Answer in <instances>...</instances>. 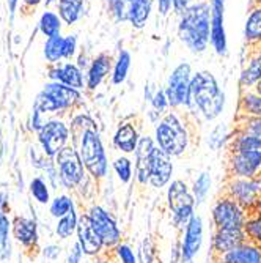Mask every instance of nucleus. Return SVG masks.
Segmentation results:
<instances>
[{"mask_svg": "<svg viewBox=\"0 0 261 263\" xmlns=\"http://www.w3.org/2000/svg\"><path fill=\"white\" fill-rule=\"evenodd\" d=\"M71 137L85 169L94 180H104L109 174V159L96 122L88 114H79L71 120Z\"/></svg>", "mask_w": 261, "mask_h": 263, "instance_id": "f257e3e1", "label": "nucleus"}, {"mask_svg": "<svg viewBox=\"0 0 261 263\" xmlns=\"http://www.w3.org/2000/svg\"><path fill=\"white\" fill-rule=\"evenodd\" d=\"M176 35L186 49L200 55L211 47V4L198 0L178 16Z\"/></svg>", "mask_w": 261, "mask_h": 263, "instance_id": "f03ea898", "label": "nucleus"}, {"mask_svg": "<svg viewBox=\"0 0 261 263\" xmlns=\"http://www.w3.org/2000/svg\"><path fill=\"white\" fill-rule=\"evenodd\" d=\"M191 114H198L205 122H214L225 110L227 95L217 78L208 69L194 71L191 81Z\"/></svg>", "mask_w": 261, "mask_h": 263, "instance_id": "7ed1b4c3", "label": "nucleus"}, {"mask_svg": "<svg viewBox=\"0 0 261 263\" xmlns=\"http://www.w3.org/2000/svg\"><path fill=\"white\" fill-rule=\"evenodd\" d=\"M154 142L172 158H178L186 153L191 143V131H189V125H186L184 117L176 109L169 110L157 122L154 126Z\"/></svg>", "mask_w": 261, "mask_h": 263, "instance_id": "20e7f679", "label": "nucleus"}, {"mask_svg": "<svg viewBox=\"0 0 261 263\" xmlns=\"http://www.w3.org/2000/svg\"><path fill=\"white\" fill-rule=\"evenodd\" d=\"M84 101L81 90L71 88L60 82H47L33 103V109L41 114H55L76 109Z\"/></svg>", "mask_w": 261, "mask_h": 263, "instance_id": "39448f33", "label": "nucleus"}, {"mask_svg": "<svg viewBox=\"0 0 261 263\" xmlns=\"http://www.w3.org/2000/svg\"><path fill=\"white\" fill-rule=\"evenodd\" d=\"M194 76L192 65L181 60L175 65L167 78L165 93H167L172 109H184L189 114L192 112V98H191V81Z\"/></svg>", "mask_w": 261, "mask_h": 263, "instance_id": "423d86ee", "label": "nucleus"}, {"mask_svg": "<svg viewBox=\"0 0 261 263\" xmlns=\"http://www.w3.org/2000/svg\"><path fill=\"white\" fill-rule=\"evenodd\" d=\"M167 206L172 213V222L178 230H184L195 214V197L192 189L183 180H173L167 187Z\"/></svg>", "mask_w": 261, "mask_h": 263, "instance_id": "0eeeda50", "label": "nucleus"}, {"mask_svg": "<svg viewBox=\"0 0 261 263\" xmlns=\"http://www.w3.org/2000/svg\"><path fill=\"white\" fill-rule=\"evenodd\" d=\"M60 184L66 189H76L84 183L85 165L81 159V155L74 145H66L55 158H54Z\"/></svg>", "mask_w": 261, "mask_h": 263, "instance_id": "6e6552de", "label": "nucleus"}, {"mask_svg": "<svg viewBox=\"0 0 261 263\" xmlns=\"http://www.w3.org/2000/svg\"><path fill=\"white\" fill-rule=\"evenodd\" d=\"M249 213L234 199L222 194L211 208V219L216 229H244Z\"/></svg>", "mask_w": 261, "mask_h": 263, "instance_id": "1a4fd4ad", "label": "nucleus"}, {"mask_svg": "<svg viewBox=\"0 0 261 263\" xmlns=\"http://www.w3.org/2000/svg\"><path fill=\"white\" fill-rule=\"evenodd\" d=\"M71 128L60 118L47 120L44 126L38 131V142L44 152V155L54 159L69 142Z\"/></svg>", "mask_w": 261, "mask_h": 263, "instance_id": "9d476101", "label": "nucleus"}, {"mask_svg": "<svg viewBox=\"0 0 261 263\" xmlns=\"http://www.w3.org/2000/svg\"><path fill=\"white\" fill-rule=\"evenodd\" d=\"M222 194L234 199L247 213H253L261 194V175L256 178H228Z\"/></svg>", "mask_w": 261, "mask_h": 263, "instance_id": "9b49d317", "label": "nucleus"}, {"mask_svg": "<svg viewBox=\"0 0 261 263\" xmlns=\"http://www.w3.org/2000/svg\"><path fill=\"white\" fill-rule=\"evenodd\" d=\"M87 214L93 222V227L96 229L98 235L101 236L106 249H115L122 243L123 233L120 227H118L115 218L107 210H104L101 205H91Z\"/></svg>", "mask_w": 261, "mask_h": 263, "instance_id": "f8f14e48", "label": "nucleus"}, {"mask_svg": "<svg viewBox=\"0 0 261 263\" xmlns=\"http://www.w3.org/2000/svg\"><path fill=\"white\" fill-rule=\"evenodd\" d=\"M228 178H256L261 175V152H236L227 158Z\"/></svg>", "mask_w": 261, "mask_h": 263, "instance_id": "ddd939ff", "label": "nucleus"}, {"mask_svg": "<svg viewBox=\"0 0 261 263\" xmlns=\"http://www.w3.org/2000/svg\"><path fill=\"white\" fill-rule=\"evenodd\" d=\"M211 4V49L219 57L228 55V35L225 27V0H209Z\"/></svg>", "mask_w": 261, "mask_h": 263, "instance_id": "4468645a", "label": "nucleus"}, {"mask_svg": "<svg viewBox=\"0 0 261 263\" xmlns=\"http://www.w3.org/2000/svg\"><path fill=\"white\" fill-rule=\"evenodd\" d=\"M156 148L154 137L151 136H144L142 134L137 150L134 153V175L135 181L140 186L150 184V175H151V159H153V152Z\"/></svg>", "mask_w": 261, "mask_h": 263, "instance_id": "2eb2a0df", "label": "nucleus"}, {"mask_svg": "<svg viewBox=\"0 0 261 263\" xmlns=\"http://www.w3.org/2000/svg\"><path fill=\"white\" fill-rule=\"evenodd\" d=\"M77 243L82 248L84 255L88 257H98L104 249V243L101 240V236L98 235L96 229L93 227L91 219L88 218V214L84 213L79 216V222H77Z\"/></svg>", "mask_w": 261, "mask_h": 263, "instance_id": "dca6fc26", "label": "nucleus"}, {"mask_svg": "<svg viewBox=\"0 0 261 263\" xmlns=\"http://www.w3.org/2000/svg\"><path fill=\"white\" fill-rule=\"evenodd\" d=\"M203 238H205V227H203V219L200 214H194L191 218V221L187 222V226L184 227L183 230V238L179 240V245H181V251L183 254L194 260L202 246H203Z\"/></svg>", "mask_w": 261, "mask_h": 263, "instance_id": "f3484780", "label": "nucleus"}, {"mask_svg": "<svg viewBox=\"0 0 261 263\" xmlns=\"http://www.w3.org/2000/svg\"><path fill=\"white\" fill-rule=\"evenodd\" d=\"M173 158L160 150L157 145L153 152L151 159V175H150V186L154 189H162L172 183L173 177Z\"/></svg>", "mask_w": 261, "mask_h": 263, "instance_id": "a211bd4d", "label": "nucleus"}, {"mask_svg": "<svg viewBox=\"0 0 261 263\" xmlns=\"http://www.w3.org/2000/svg\"><path fill=\"white\" fill-rule=\"evenodd\" d=\"M247 241L244 229H216L211 241L212 258L220 257Z\"/></svg>", "mask_w": 261, "mask_h": 263, "instance_id": "6ab92c4d", "label": "nucleus"}, {"mask_svg": "<svg viewBox=\"0 0 261 263\" xmlns=\"http://www.w3.org/2000/svg\"><path fill=\"white\" fill-rule=\"evenodd\" d=\"M47 76H49L52 82H60L63 85H68L71 88H76L81 91L87 88L85 71H82L74 62H63L58 65H52Z\"/></svg>", "mask_w": 261, "mask_h": 263, "instance_id": "aec40b11", "label": "nucleus"}, {"mask_svg": "<svg viewBox=\"0 0 261 263\" xmlns=\"http://www.w3.org/2000/svg\"><path fill=\"white\" fill-rule=\"evenodd\" d=\"M113 57L109 52H101L96 57H93L90 62L88 69L85 71V85L87 90L94 91L107 78L112 74V68H113Z\"/></svg>", "mask_w": 261, "mask_h": 263, "instance_id": "412c9836", "label": "nucleus"}, {"mask_svg": "<svg viewBox=\"0 0 261 263\" xmlns=\"http://www.w3.org/2000/svg\"><path fill=\"white\" fill-rule=\"evenodd\" d=\"M140 137H142V134H140L137 123L132 120H125L118 125V128L112 137V143H113L115 150H118L122 155L131 156L137 150Z\"/></svg>", "mask_w": 261, "mask_h": 263, "instance_id": "4be33fe9", "label": "nucleus"}, {"mask_svg": "<svg viewBox=\"0 0 261 263\" xmlns=\"http://www.w3.org/2000/svg\"><path fill=\"white\" fill-rule=\"evenodd\" d=\"M244 63L239 74L241 90H252L261 79V46L244 47Z\"/></svg>", "mask_w": 261, "mask_h": 263, "instance_id": "5701e85b", "label": "nucleus"}, {"mask_svg": "<svg viewBox=\"0 0 261 263\" xmlns=\"http://www.w3.org/2000/svg\"><path fill=\"white\" fill-rule=\"evenodd\" d=\"M214 263H261V246L247 240L233 251L216 257Z\"/></svg>", "mask_w": 261, "mask_h": 263, "instance_id": "b1692460", "label": "nucleus"}, {"mask_svg": "<svg viewBox=\"0 0 261 263\" xmlns=\"http://www.w3.org/2000/svg\"><path fill=\"white\" fill-rule=\"evenodd\" d=\"M156 0H128V24L135 29L142 30L153 14Z\"/></svg>", "mask_w": 261, "mask_h": 263, "instance_id": "393cba45", "label": "nucleus"}, {"mask_svg": "<svg viewBox=\"0 0 261 263\" xmlns=\"http://www.w3.org/2000/svg\"><path fill=\"white\" fill-rule=\"evenodd\" d=\"M246 47H259L261 46V4H250L244 30H243Z\"/></svg>", "mask_w": 261, "mask_h": 263, "instance_id": "a878e982", "label": "nucleus"}, {"mask_svg": "<svg viewBox=\"0 0 261 263\" xmlns=\"http://www.w3.org/2000/svg\"><path fill=\"white\" fill-rule=\"evenodd\" d=\"M13 235L26 248H32L38 243V226L33 219L16 218L13 224Z\"/></svg>", "mask_w": 261, "mask_h": 263, "instance_id": "bb28decb", "label": "nucleus"}, {"mask_svg": "<svg viewBox=\"0 0 261 263\" xmlns=\"http://www.w3.org/2000/svg\"><path fill=\"white\" fill-rule=\"evenodd\" d=\"M131 66H132L131 52L128 49H120L113 60V68H112V74H110V82L113 87H120L128 81Z\"/></svg>", "mask_w": 261, "mask_h": 263, "instance_id": "cd10ccee", "label": "nucleus"}, {"mask_svg": "<svg viewBox=\"0 0 261 263\" xmlns=\"http://www.w3.org/2000/svg\"><path fill=\"white\" fill-rule=\"evenodd\" d=\"M57 11L66 26L77 24L85 13V0H58Z\"/></svg>", "mask_w": 261, "mask_h": 263, "instance_id": "c85d7f7f", "label": "nucleus"}, {"mask_svg": "<svg viewBox=\"0 0 261 263\" xmlns=\"http://www.w3.org/2000/svg\"><path fill=\"white\" fill-rule=\"evenodd\" d=\"M227 150L230 153L236 152H261V139L255 137L247 133L234 131L230 143L227 145Z\"/></svg>", "mask_w": 261, "mask_h": 263, "instance_id": "c756f323", "label": "nucleus"}, {"mask_svg": "<svg viewBox=\"0 0 261 263\" xmlns=\"http://www.w3.org/2000/svg\"><path fill=\"white\" fill-rule=\"evenodd\" d=\"M239 117H261V95L255 90H241L238 103Z\"/></svg>", "mask_w": 261, "mask_h": 263, "instance_id": "7c9ffc66", "label": "nucleus"}, {"mask_svg": "<svg viewBox=\"0 0 261 263\" xmlns=\"http://www.w3.org/2000/svg\"><path fill=\"white\" fill-rule=\"evenodd\" d=\"M62 26H63L62 17L58 16V13H55L52 10H46L41 14L39 22H38V29L46 38L62 35Z\"/></svg>", "mask_w": 261, "mask_h": 263, "instance_id": "2f4dec72", "label": "nucleus"}, {"mask_svg": "<svg viewBox=\"0 0 261 263\" xmlns=\"http://www.w3.org/2000/svg\"><path fill=\"white\" fill-rule=\"evenodd\" d=\"M233 134H234V129H230L227 126V123L216 125L208 136V147L212 152H217L222 147H227L231 140V137H233Z\"/></svg>", "mask_w": 261, "mask_h": 263, "instance_id": "473e14b6", "label": "nucleus"}, {"mask_svg": "<svg viewBox=\"0 0 261 263\" xmlns=\"http://www.w3.org/2000/svg\"><path fill=\"white\" fill-rule=\"evenodd\" d=\"M44 59L51 65H58L63 60V36L55 35L51 38H46L44 43Z\"/></svg>", "mask_w": 261, "mask_h": 263, "instance_id": "72a5a7b5", "label": "nucleus"}, {"mask_svg": "<svg viewBox=\"0 0 261 263\" xmlns=\"http://www.w3.org/2000/svg\"><path fill=\"white\" fill-rule=\"evenodd\" d=\"M77 222H79V216H77L76 206H74L66 214V216L58 219L57 227H55L57 236L60 238V240H68V238H71L77 230Z\"/></svg>", "mask_w": 261, "mask_h": 263, "instance_id": "f704fd0d", "label": "nucleus"}, {"mask_svg": "<svg viewBox=\"0 0 261 263\" xmlns=\"http://www.w3.org/2000/svg\"><path fill=\"white\" fill-rule=\"evenodd\" d=\"M211 184H212V178H211L209 172H202L194 180V184H192L191 189H192V194L195 197L197 206L206 202V199L209 196V191H211Z\"/></svg>", "mask_w": 261, "mask_h": 263, "instance_id": "c9c22d12", "label": "nucleus"}, {"mask_svg": "<svg viewBox=\"0 0 261 263\" xmlns=\"http://www.w3.org/2000/svg\"><path fill=\"white\" fill-rule=\"evenodd\" d=\"M113 171L123 184H129L134 177V169H132V161L126 155H120L113 159Z\"/></svg>", "mask_w": 261, "mask_h": 263, "instance_id": "e433bc0d", "label": "nucleus"}, {"mask_svg": "<svg viewBox=\"0 0 261 263\" xmlns=\"http://www.w3.org/2000/svg\"><path fill=\"white\" fill-rule=\"evenodd\" d=\"M244 232L247 235V240L261 246V211L249 213V218L244 226Z\"/></svg>", "mask_w": 261, "mask_h": 263, "instance_id": "4c0bfd02", "label": "nucleus"}, {"mask_svg": "<svg viewBox=\"0 0 261 263\" xmlns=\"http://www.w3.org/2000/svg\"><path fill=\"white\" fill-rule=\"evenodd\" d=\"M107 14L115 24L128 22V0H104Z\"/></svg>", "mask_w": 261, "mask_h": 263, "instance_id": "58836bf2", "label": "nucleus"}, {"mask_svg": "<svg viewBox=\"0 0 261 263\" xmlns=\"http://www.w3.org/2000/svg\"><path fill=\"white\" fill-rule=\"evenodd\" d=\"M234 131L247 133L261 139V117H236Z\"/></svg>", "mask_w": 261, "mask_h": 263, "instance_id": "ea45409f", "label": "nucleus"}, {"mask_svg": "<svg viewBox=\"0 0 261 263\" xmlns=\"http://www.w3.org/2000/svg\"><path fill=\"white\" fill-rule=\"evenodd\" d=\"M10 230H11V222L5 214V216L0 219V261L8 260L11 255Z\"/></svg>", "mask_w": 261, "mask_h": 263, "instance_id": "a19ab883", "label": "nucleus"}, {"mask_svg": "<svg viewBox=\"0 0 261 263\" xmlns=\"http://www.w3.org/2000/svg\"><path fill=\"white\" fill-rule=\"evenodd\" d=\"M30 194L32 197L41 203V205H47L51 203V193H49V186H47V183L41 178V177H35L32 181H30Z\"/></svg>", "mask_w": 261, "mask_h": 263, "instance_id": "79ce46f5", "label": "nucleus"}, {"mask_svg": "<svg viewBox=\"0 0 261 263\" xmlns=\"http://www.w3.org/2000/svg\"><path fill=\"white\" fill-rule=\"evenodd\" d=\"M73 208H74V200L69 196H57L49 203V213L57 219L66 216V214Z\"/></svg>", "mask_w": 261, "mask_h": 263, "instance_id": "37998d69", "label": "nucleus"}, {"mask_svg": "<svg viewBox=\"0 0 261 263\" xmlns=\"http://www.w3.org/2000/svg\"><path fill=\"white\" fill-rule=\"evenodd\" d=\"M150 104H151V109L154 112H157L159 115H165L169 110H172L169 97H167V93H165V88L164 87H157L156 88V91L153 95Z\"/></svg>", "mask_w": 261, "mask_h": 263, "instance_id": "c03bdc74", "label": "nucleus"}, {"mask_svg": "<svg viewBox=\"0 0 261 263\" xmlns=\"http://www.w3.org/2000/svg\"><path fill=\"white\" fill-rule=\"evenodd\" d=\"M156 246L151 236H145V240L142 241L138 249V263H154L156 261Z\"/></svg>", "mask_w": 261, "mask_h": 263, "instance_id": "a18cd8bd", "label": "nucleus"}, {"mask_svg": "<svg viewBox=\"0 0 261 263\" xmlns=\"http://www.w3.org/2000/svg\"><path fill=\"white\" fill-rule=\"evenodd\" d=\"M79 43L76 35H66L63 36V60L71 62L77 55Z\"/></svg>", "mask_w": 261, "mask_h": 263, "instance_id": "49530a36", "label": "nucleus"}, {"mask_svg": "<svg viewBox=\"0 0 261 263\" xmlns=\"http://www.w3.org/2000/svg\"><path fill=\"white\" fill-rule=\"evenodd\" d=\"M113 251H115V255L118 257V260H120V263H138L137 255L134 254L132 248L129 245L120 243Z\"/></svg>", "mask_w": 261, "mask_h": 263, "instance_id": "de8ad7c7", "label": "nucleus"}, {"mask_svg": "<svg viewBox=\"0 0 261 263\" xmlns=\"http://www.w3.org/2000/svg\"><path fill=\"white\" fill-rule=\"evenodd\" d=\"M156 10L160 17H167L175 13V0H156Z\"/></svg>", "mask_w": 261, "mask_h": 263, "instance_id": "09e8293b", "label": "nucleus"}, {"mask_svg": "<svg viewBox=\"0 0 261 263\" xmlns=\"http://www.w3.org/2000/svg\"><path fill=\"white\" fill-rule=\"evenodd\" d=\"M169 263H194V260L187 258L183 251H181V245L179 241H176L173 246H172V252H170V261Z\"/></svg>", "mask_w": 261, "mask_h": 263, "instance_id": "8fccbe9b", "label": "nucleus"}, {"mask_svg": "<svg viewBox=\"0 0 261 263\" xmlns=\"http://www.w3.org/2000/svg\"><path fill=\"white\" fill-rule=\"evenodd\" d=\"M82 257H84L82 248H81V245L76 241L74 246H73V249H71V252H69V255H68V261H66V263H81Z\"/></svg>", "mask_w": 261, "mask_h": 263, "instance_id": "3c124183", "label": "nucleus"}, {"mask_svg": "<svg viewBox=\"0 0 261 263\" xmlns=\"http://www.w3.org/2000/svg\"><path fill=\"white\" fill-rule=\"evenodd\" d=\"M60 246H57V245H49V246H46L44 249H43V255L46 257V258H49V260H55V258H58V255H60Z\"/></svg>", "mask_w": 261, "mask_h": 263, "instance_id": "603ef678", "label": "nucleus"}, {"mask_svg": "<svg viewBox=\"0 0 261 263\" xmlns=\"http://www.w3.org/2000/svg\"><path fill=\"white\" fill-rule=\"evenodd\" d=\"M195 2H198V0H175V14L179 16L184 10H187Z\"/></svg>", "mask_w": 261, "mask_h": 263, "instance_id": "864d4df0", "label": "nucleus"}, {"mask_svg": "<svg viewBox=\"0 0 261 263\" xmlns=\"http://www.w3.org/2000/svg\"><path fill=\"white\" fill-rule=\"evenodd\" d=\"M7 208H8V196L5 193H0V219L5 216Z\"/></svg>", "mask_w": 261, "mask_h": 263, "instance_id": "5fc2aeb1", "label": "nucleus"}, {"mask_svg": "<svg viewBox=\"0 0 261 263\" xmlns=\"http://www.w3.org/2000/svg\"><path fill=\"white\" fill-rule=\"evenodd\" d=\"M154 91H156V88H151V85H150V84H147V85H145V100H147V101H151Z\"/></svg>", "mask_w": 261, "mask_h": 263, "instance_id": "6e6d98bb", "label": "nucleus"}, {"mask_svg": "<svg viewBox=\"0 0 261 263\" xmlns=\"http://www.w3.org/2000/svg\"><path fill=\"white\" fill-rule=\"evenodd\" d=\"M17 4H19V0H8V10L11 14H14L16 8H17Z\"/></svg>", "mask_w": 261, "mask_h": 263, "instance_id": "4d7b16f0", "label": "nucleus"}, {"mask_svg": "<svg viewBox=\"0 0 261 263\" xmlns=\"http://www.w3.org/2000/svg\"><path fill=\"white\" fill-rule=\"evenodd\" d=\"M22 2L26 4L27 7H38L43 2V0H22Z\"/></svg>", "mask_w": 261, "mask_h": 263, "instance_id": "13d9d810", "label": "nucleus"}, {"mask_svg": "<svg viewBox=\"0 0 261 263\" xmlns=\"http://www.w3.org/2000/svg\"><path fill=\"white\" fill-rule=\"evenodd\" d=\"M252 90H255V91H256L258 95H261V79L258 81V84H256V85H255V87H253Z\"/></svg>", "mask_w": 261, "mask_h": 263, "instance_id": "bf43d9fd", "label": "nucleus"}, {"mask_svg": "<svg viewBox=\"0 0 261 263\" xmlns=\"http://www.w3.org/2000/svg\"><path fill=\"white\" fill-rule=\"evenodd\" d=\"M58 0H46V5H52V4H57Z\"/></svg>", "mask_w": 261, "mask_h": 263, "instance_id": "052dcab7", "label": "nucleus"}, {"mask_svg": "<svg viewBox=\"0 0 261 263\" xmlns=\"http://www.w3.org/2000/svg\"><path fill=\"white\" fill-rule=\"evenodd\" d=\"M252 4H261V0H252Z\"/></svg>", "mask_w": 261, "mask_h": 263, "instance_id": "680f3d73", "label": "nucleus"}]
</instances>
